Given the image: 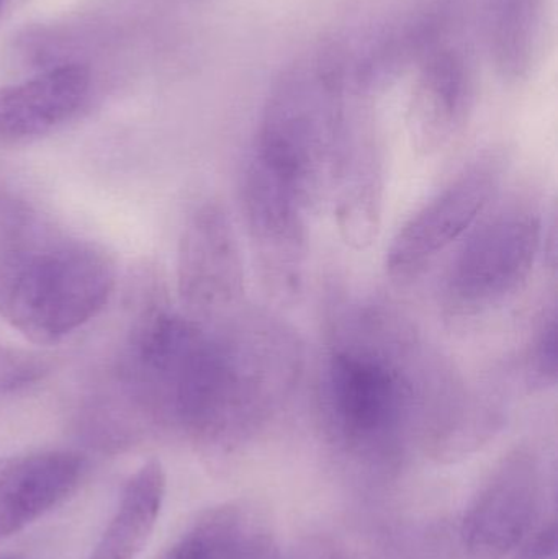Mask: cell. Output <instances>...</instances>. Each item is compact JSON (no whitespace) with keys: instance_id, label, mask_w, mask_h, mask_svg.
<instances>
[{"instance_id":"obj_3","label":"cell","mask_w":558,"mask_h":559,"mask_svg":"<svg viewBox=\"0 0 558 559\" xmlns=\"http://www.w3.org/2000/svg\"><path fill=\"white\" fill-rule=\"evenodd\" d=\"M347 144L343 74L327 56L278 82L265 104L251 157L314 212L331 199Z\"/></svg>"},{"instance_id":"obj_2","label":"cell","mask_w":558,"mask_h":559,"mask_svg":"<svg viewBox=\"0 0 558 559\" xmlns=\"http://www.w3.org/2000/svg\"><path fill=\"white\" fill-rule=\"evenodd\" d=\"M117 272L104 252L78 241H0V318L39 345L64 341L110 302Z\"/></svg>"},{"instance_id":"obj_17","label":"cell","mask_w":558,"mask_h":559,"mask_svg":"<svg viewBox=\"0 0 558 559\" xmlns=\"http://www.w3.org/2000/svg\"><path fill=\"white\" fill-rule=\"evenodd\" d=\"M514 555V559H557L556 518L553 515L546 521H541Z\"/></svg>"},{"instance_id":"obj_4","label":"cell","mask_w":558,"mask_h":559,"mask_svg":"<svg viewBox=\"0 0 558 559\" xmlns=\"http://www.w3.org/2000/svg\"><path fill=\"white\" fill-rule=\"evenodd\" d=\"M544 238L543 213L534 200L513 199L482 216L442 278L444 314L475 318L510 301L530 282Z\"/></svg>"},{"instance_id":"obj_7","label":"cell","mask_w":558,"mask_h":559,"mask_svg":"<svg viewBox=\"0 0 558 559\" xmlns=\"http://www.w3.org/2000/svg\"><path fill=\"white\" fill-rule=\"evenodd\" d=\"M177 293L183 314L202 324L245 308V265L228 212L205 202L190 213L177 246Z\"/></svg>"},{"instance_id":"obj_13","label":"cell","mask_w":558,"mask_h":559,"mask_svg":"<svg viewBox=\"0 0 558 559\" xmlns=\"http://www.w3.org/2000/svg\"><path fill=\"white\" fill-rule=\"evenodd\" d=\"M166 498V473L144 463L124 486L120 504L87 559H136L156 528Z\"/></svg>"},{"instance_id":"obj_11","label":"cell","mask_w":558,"mask_h":559,"mask_svg":"<svg viewBox=\"0 0 558 559\" xmlns=\"http://www.w3.org/2000/svg\"><path fill=\"white\" fill-rule=\"evenodd\" d=\"M471 87L464 62L454 52H438L419 72L409 98L406 127L413 150L432 156L461 133Z\"/></svg>"},{"instance_id":"obj_15","label":"cell","mask_w":558,"mask_h":559,"mask_svg":"<svg viewBox=\"0 0 558 559\" xmlns=\"http://www.w3.org/2000/svg\"><path fill=\"white\" fill-rule=\"evenodd\" d=\"M48 370V364L39 355L0 345V394L32 386Z\"/></svg>"},{"instance_id":"obj_8","label":"cell","mask_w":558,"mask_h":559,"mask_svg":"<svg viewBox=\"0 0 558 559\" xmlns=\"http://www.w3.org/2000/svg\"><path fill=\"white\" fill-rule=\"evenodd\" d=\"M543 473L531 450L508 453L494 469L462 525L465 548L475 559H503L539 525Z\"/></svg>"},{"instance_id":"obj_9","label":"cell","mask_w":558,"mask_h":559,"mask_svg":"<svg viewBox=\"0 0 558 559\" xmlns=\"http://www.w3.org/2000/svg\"><path fill=\"white\" fill-rule=\"evenodd\" d=\"M87 462L68 450L26 453L0 462V542L13 537L68 501Z\"/></svg>"},{"instance_id":"obj_5","label":"cell","mask_w":558,"mask_h":559,"mask_svg":"<svg viewBox=\"0 0 558 559\" xmlns=\"http://www.w3.org/2000/svg\"><path fill=\"white\" fill-rule=\"evenodd\" d=\"M504 173L507 159L501 154H482L419 206L387 249L385 272L392 282H415L465 238L490 209Z\"/></svg>"},{"instance_id":"obj_10","label":"cell","mask_w":558,"mask_h":559,"mask_svg":"<svg viewBox=\"0 0 558 559\" xmlns=\"http://www.w3.org/2000/svg\"><path fill=\"white\" fill-rule=\"evenodd\" d=\"M88 88L91 71L78 62L0 87V140H28L61 127L82 107Z\"/></svg>"},{"instance_id":"obj_19","label":"cell","mask_w":558,"mask_h":559,"mask_svg":"<svg viewBox=\"0 0 558 559\" xmlns=\"http://www.w3.org/2000/svg\"><path fill=\"white\" fill-rule=\"evenodd\" d=\"M0 559H13V558H0Z\"/></svg>"},{"instance_id":"obj_1","label":"cell","mask_w":558,"mask_h":559,"mask_svg":"<svg viewBox=\"0 0 558 559\" xmlns=\"http://www.w3.org/2000/svg\"><path fill=\"white\" fill-rule=\"evenodd\" d=\"M317 401L331 445L369 466L393 465L409 442L455 459L501 423L408 318L377 301L344 302L330 319Z\"/></svg>"},{"instance_id":"obj_14","label":"cell","mask_w":558,"mask_h":559,"mask_svg":"<svg viewBox=\"0 0 558 559\" xmlns=\"http://www.w3.org/2000/svg\"><path fill=\"white\" fill-rule=\"evenodd\" d=\"M523 374L534 391L549 390L557 383V311L550 305L537 321L524 350Z\"/></svg>"},{"instance_id":"obj_18","label":"cell","mask_w":558,"mask_h":559,"mask_svg":"<svg viewBox=\"0 0 558 559\" xmlns=\"http://www.w3.org/2000/svg\"><path fill=\"white\" fill-rule=\"evenodd\" d=\"M3 0H0V10H2Z\"/></svg>"},{"instance_id":"obj_12","label":"cell","mask_w":558,"mask_h":559,"mask_svg":"<svg viewBox=\"0 0 558 559\" xmlns=\"http://www.w3.org/2000/svg\"><path fill=\"white\" fill-rule=\"evenodd\" d=\"M331 200L344 242L357 251L369 248L379 235L383 205V173L372 147L349 140Z\"/></svg>"},{"instance_id":"obj_16","label":"cell","mask_w":558,"mask_h":559,"mask_svg":"<svg viewBox=\"0 0 558 559\" xmlns=\"http://www.w3.org/2000/svg\"><path fill=\"white\" fill-rule=\"evenodd\" d=\"M163 559H216V534L212 514H206L195 527L183 535Z\"/></svg>"},{"instance_id":"obj_6","label":"cell","mask_w":558,"mask_h":559,"mask_svg":"<svg viewBox=\"0 0 558 559\" xmlns=\"http://www.w3.org/2000/svg\"><path fill=\"white\" fill-rule=\"evenodd\" d=\"M239 192L246 231L265 292L278 301H295L307 272L310 210L252 157L246 164Z\"/></svg>"}]
</instances>
